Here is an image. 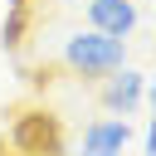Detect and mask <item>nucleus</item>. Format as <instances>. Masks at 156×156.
<instances>
[{
	"label": "nucleus",
	"mask_w": 156,
	"mask_h": 156,
	"mask_svg": "<svg viewBox=\"0 0 156 156\" xmlns=\"http://www.w3.org/2000/svg\"><path fill=\"white\" fill-rule=\"evenodd\" d=\"M15 146H20V156H58V146H63L58 122L49 112H24L15 122Z\"/></svg>",
	"instance_id": "nucleus-2"
},
{
	"label": "nucleus",
	"mask_w": 156,
	"mask_h": 156,
	"mask_svg": "<svg viewBox=\"0 0 156 156\" xmlns=\"http://www.w3.org/2000/svg\"><path fill=\"white\" fill-rule=\"evenodd\" d=\"M88 24H93L98 34L127 39L132 24H136V5H132V0H88Z\"/></svg>",
	"instance_id": "nucleus-4"
},
{
	"label": "nucleus",
	"mask_w": 156,
	"mask_h": 156,
	"mask_svg": "<svg viewBox=\"0 0 156 156\" xmlns=\"http://www.w3.org/2000/svg\"><path fill=\"white\" fill-rule=\"evenodd\" d=\"M63 5H78V0H63Z\"/></svg>",
	"instance_id": "nucleus-8"
},
{
	"label": "nucleus",
	"mask_w": 156,
	"mask_h": 156,
	"mask_svg": "<svg viewBox=\"0 0 156 156\" xmlns=\"http://www.w3.org/2000/svg\"><path fill=\"white\" fill-rule=\"evenodd\" d=\"M63 63L78 73V78H107L127 63V39H112V34H98V29H83L63 44Z\"/></svg>",
	"instance_id": "nucleus-1"
},
{
	"label": "nucleus",
	"mask_w": 156,
	"mask_h": 156,
	"mask_svg": "<svg viewBox=\"0 0 156 156\" xmlns=\"http://www.w3.org/2000/svg\"><path fill=\"white\" fill-rule=\"evenodd\" d=\"M132 141L127 117H102L93 127H83V156H122Z\"/></svg>",
	"instance_id": "nucleus-3"
},
{
	"label": "nucleus",
	"mask_w": 156,
	"mask_h": 156,
	"mask_svg": "<svg viewBox=\"0 0 156 156\" xmlns=\"http://www.w3.org/2000/svg\"><path fill=\"white\" fill-rule=\"evenodd\" d=\"M20 34H24V10H10V20H5V29H0V39H5V49H20Z\"/></svg>",
	"instance_id": "nucleus-6"
},
{
	"label": "nucleus",
	"mask_w": 156,
	"mask_h": 156,
	"mask_svg": "<svg viewBox=\"0 0 156 156\" xmlns=\"http://www.w3.org/2000/svg\"><path fill=\"white\" fill-rule=\"evenodd\" d=\"M5 5H10V10H24V0H5Z\"/></svg>",
	"instance_id": "nucleus-7"
},
{
	"label": "nucleus",
	"mask_w": 156,
	"mask_h": 156,
	"mask_svg": "<svg viewBox=\"0 0 156 156\" xmlns=\"http://www.w3.org/2000/svg\"><path fill=\"white\" fill-rule=\"evenodd\" d=\"M141 98H146V73H132V68H117V78H107L102 88V107L117 117H127Z\"/></svg>",
	"instance_id": "nucleus-5"
}]
</instances>
